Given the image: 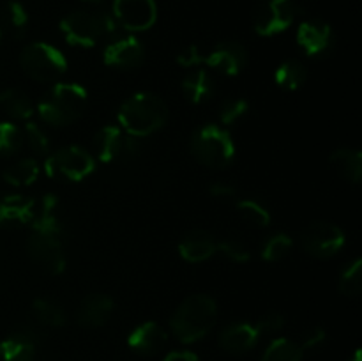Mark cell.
<instances>
[{"mask_svg":"<svg viewBox=\"0 0 362 361\" xmlns=\"http://www.w3.org/2000/svg\"><path fill=\"white\" fill-rule=\"evenodd\" d=\"M20 64L25 73L37 81H55L67 69L64 53L48 42H32L25 46L20 55Z\"/></svg>","mask_w":362,"mask_h":361,"instance_id":"cell-6","label":"cell"},{"mask_svg":"<svg viewBox=\"0 0 362 361\" xmlns=\"http://www.w3.org/2000/svg\"><path fill=\"white\" fill-rule=\"evenodd\" d=\"M237 212L243 219L255 227H267L271 223V212L257 200H250V198H243L237 202Z\"/></svg>","mask_w":362,"mask_h":361,"instance_id":"cell-31","label":"cell"},{"mask_svg":"<svg viewBox=\"0 0 362 361\" xmlns=\"http://www.w3.org/2000/svg\"><path fill=\"white\" fill-rule=\"evenodd\" d=\"M166 343V331L158 322H144L127 336V345L141 356L158 354Z\"/></svg>","mask_w":362,"mask_h":361,"instance_id":"cell-18","label":"cell"},{"mask_svg":"<svg viewBox=\"0 0 362 361\" xmlns=\"http://www.w3.org/2000/svg\"><path fill=\"white\" fill-rule=\"evenodd\" d=\"M257 329L260 335H271V333L281 331L283 326H285V319L279 314H267L257 322Z\"/></svg>","mask_w":362,"mask_h":361,"instance_id":"cell-39","label":"cell"},{"mask_svg":"<svg viewBox=\"0 0 362 361\" xmlns=\"http://www.w3.org/2000/svg\"><path fill=\"white\" fill-rule=\"evenodd\" d=\"M119 25L112 14L94 11H74L60 21V30L69 45L90 48L103 38L119 34Z\"/></svg>","mask_w":362,"mask_h":361,"instance_id":"cell-3","label":"cell"},{"mask_svg":"<svg viewBox=\"0 0 362 361\" xmlns=\"http://www.w3.org/2000/svg\"><path fill=\"white\" fill-rule=\"evenodd\" d=\"M274 80L285 91H297L306 84L308 71L299 60H286L276 69Z\"/></svg>","mask_w":362,"mask_h":361,"instance_id":"cell-26","label":"cell"},{"mask_svg":"<svg viewBox=\"0 0 362 361\" xmlns=\"http://www.w3.org/2000/svg\"><path fill=\"white\" fill-rule=\"evenodd\" d=\"M35 202L21 195H7L0 198V225H25L32 223Z\"/></svg>","mask_w":362,"mask_h":361,"instance_id":"cell-21","label":"cell"},{"mask_svg":"<svg viewBox=\"0 0 362 361\" xmlns=\"http://www.w3.org/2000/svg\"><path fill=\"white\" fill-rule=\"evenodd\" d=\"M216 319H218L216 301L205 294H193L186 297L173 311L170 328L179 342L193 343L204 338L214 328Z\"/></svg>","mask_w":362,"mask_h":361,"instance_id":"cell-1","label":"cell"},{"mask_svg":"<svg viewBox=\"0 0 362 361\" xmlns=\"http://www.w3.org/2000/svg\"><path fill=\"white\" fill-rule=\"evenodd\" d=\"M35 319L41 322L42 326H49V328H62L67 324V315L64 308L59 303L52 299H35L32 304Z\"/></svg>","mask_w":362,"mask_h":361,"instance_id":"cell-28","label":"cell"},{"mask_svg":"<svg viewBox=\"0 0 362 361\" xmlns=\"http://www.w3.org/2000/svg\"><path fill=\"white\" fill-rule=\"evenodd\" d=\"M145 57L144 45L140 39L131 34H115L108 39L103 52L105 64L120 69H131V67L140 66Z\"/></svg>","mask_w":362,"mask_h":361,"instance_id":"cell-13","label":"cell"},{"mask_svg":"<svg viewBox=\"0 0 362 361\" xmlns=\"http://www.w3.org/2000/svg\"><path fill=\"white\" fill-rule=\"evenodd\" d=\"M331 165L350 183H359L362 177V154L357 149H338L331 154Z\"/></svg>","mask_w":362,"mask_h":361,"instance_id":"cell-23","label":"cell"},{"mask_svg":"<svg viewBox=\"0 0 362 361\" xmlns=\"http://www.w3.org/2000/svg\"><path fill=\"white\" fill-rule=\"evenodd\" d=\"M4 180L11 186H28V184L34 183L39 177V165L35 159L25 158L16 161L14 165H11L9 168L4 170Z\"/></svg>","mask_w":362,"mask_h":361,"instance_id":"cell-27","label":"cell"},{"mask_svg":"<svg viewBox=\"0 0 362 361\" xmlns=\"http://www.w3.org/2000/svg\"><path fill=\"white\" fill-rule=\"evenodd\" d=\"M165 361H198V357L189 350H175V353H170Z\"/></svg>","mask_w":362,"mask_h":361,"instance_id":"cell-42","label":"cell"},{"mask_svg":"<svg viewBox=\"0 0 362 361\" xmlns=\"http://www.w3.org/2000/svg\"><path fill=\"white\" fill-rule=\"evenodd\" d=\"M218 241L205 230L187 232L179 243V253L187 262H204L216 253Z\"/></svg>","mask_w":362,"mask_h":361,"instance_id":"cell-20","label":"cell"},{"mask_svg":"<svg viewBox=\"0 0 362 361\" xmlns=\"http://www.w3.org/2000/svg\"><path fill=\"white\" fill-rule=\"evenodd\" d=\"M0 106L7 115L16 120H28L35 112L30 98L20 88H6L0 92Z\"/></svg>","mask_w":362,"mask_h":361,"instance_id":"cell-24","label":"cell"},{"mask_svg":"<svg viewBox=\"0 0 362 361\" xmlns=\"http://www.w3.org/2000/svg\"><path fill=\"white\" fill-rule=\"evenodd\" d=\"M345 232L338 225L329 222H315L304 230L303 246L311 257L329 258L334 257L345 246Z\"/></svg>","mask_w":362,"mask_h":361,"instance_id":"cell-9","label":"cell"},{"mask_svg":"<svg viewBox=\"0 0 362 361\" xmlns=\"http://www.w3.org/2000/svg\"><path fill=\"white\" fill-rule=\"evenodd\" d=\"M117 25L129 32H144L156 23L158 7L154 0H113Z\"/></svg>","mask_w":362,"mask_h":361,"instance_id":"cell-11","label":"cell"},{"mask_svg":"<svg viewBox=\"0 0 362 361\" xmlns=\"http://www.w3.org/2000/svg\"><path fill=\"white\" fill-rule=\"evenodd\" d=\"M216 253L225 255L228 260L235 262V264H244V262H247L251 258V253L246 244L237 239L219 241L218 248H216Z\"/></svg>","mask_w":362,"mask_h":361,"instance_id":"cell-37","label":"cell"},{"mask_svg":"<svg viewBox=\"0 0 362 361\" xmlns=\"http://www.w3.org/2000/svg\"><path fill=\"white\" fill-rule=\"evenodd\" d=\"M293 243L286 234H274L265 241L264 248H262V257L267 262H279L290 253Z\"/></svg>","mask_w":362,"mask_h":361,"instance_id":"cell-34","label":"cell"},{"mask_svg":"<svg viewBox=\"0 0 362 361\" xmlns=\"http://www.w3.org/2000/svg\"><path fill=\"white\" fill-rule=\"evenodd\" d=\"M297 42L310 57H320L331 52L334 46V32L324 21L308 20L299 25Z\"/></svg>","mask_w":362,"mask_h":361,"instance_id":"cell-15","label":"cell"},{"mask_svg":"<svg viewBox=\"0 0 362 361\" xmlns=\"http://www.w3.org/2000/svg\"><path fill=\"white\" fill-rule=\"evenodd\" d=\"M23 137L27 138L28 147H30L35 154L48 156L49 140H48V137H46L45 131L41 130V126H37L35 122H30V120H28V122L25 124Z\"/></svg>","mask_w":362,"mask_h":361,"instance_id":"cell-36","label":"cell"},{"mask_svg":"<svg viewBox=\"0 0 362 361\" xmlns=\"http://www.w3.org/2000/svg\"><path fill=\"white\" fill-rule=\"evenodd\" d=\"M27 250L32 260L49 275H60L66 269V257H64L59 237L32 232L27 241Z\"/></svg>","mask_w":362,"mask_h":361,"instance_id":"cell-12","label":"cell"},{"mask_svg":"<svg viewBox=\"0 0 362 361\" xmlns=\"http://www.w3.org/2000/svg\"><path fill=\"white\" fill-rule=\"evenodd\" d=\"M182 92L193 105H200L212 94L211 74L205 69H193L182 81Z\"/></svg>","mask_w":362,"mask_h":361,"instance_id":"cell-25","label":"cell"},{"mask_svg":"<svg viewBox=\"0 0 362 361\" xmlns=\"http://www.w3.org/2000/svg\"><path fill=\"white\" fill-rule=\"evenodd\" d=\"M177 62L184 67H198L205 64V53L198 46H187L177 55Z\"/></svg>","mask_w":362,"mask_h":361,"instance_id":"cell-38","label":"cell"},{"mask_svg":"<svg viewBox=\"0 0 362 361\" xmlns=\"http://www.w3.org/2000/svg\"><path fill=\"white\" fill-rule=\"evenodd\" d=\"M23 145V131L13 122H0V156H13Z\"/></svg>","mask_w":362,"mask_h":361,"instance_id":"cell-33","label":"cell"},{"mask_svg":"<svg viewBox=\"0 0 362 361\" xmlns=\"http://www.w3.org/2000/svg\"><path fill=\"white\" fill-rule=\"evenodd\" d=\"M325 342V331L322 328H311L308 329L306 333L303 335V340H300V349L308 350V349H315V347L322 345Z\"/></svg>","mask_w":362,"mask_h":361,"instance_id":"cell-40","label":"cell"},{"mask_svg":"<svg viewBox=\"0 0 362 361\" xmlns=\"http://www.w3.org/2000/svg\"><path fill=\"white\" fill-rule=\"evenodd\" d=\"M87 91L78 84H57L37 105V113L52 126H69L81 115Z\"/></svg>","mask_w":362,"mask_h":361,"instance_id":"cell-4","label":"cell"},{"mask_svg":"<svg viewBox=\"0 0 362 361\" xmlns=\"http://www.w3.org/2000/svg\"><path fill=\"white\" fill-rule=\"evenodd\" d=\"M209 191H211V195L214 198H232L233 195H235V188L232 186V184L228 183H214L211 184V188H209Z\"/></svg>","mask_w":362,"mask_h":361,"instance_id":"cell-41","label":"cell"},{"mask_svg":"<svg viewBox=\"0 0 362 361\" xmlns=\"http://www.w3.org/2000/svg\"><path fill=\"white\" fill-rule=\"evenodd\" d=\"M39 335L35 329L23 326L11 333L0 343V356L4 361H34L37 350Z\"/></svg>","mask_w":362,"mask_h":361,"instance_id":"cell-16","label":"cell"},{"mask_svg":"<svg viewBox=\"0 0 362 361\" xmlns=\"http://www.w3.org/2000/svg\"><path fill=\"white\" fill-rule=\"evenodd\" d=\"M140 138L122 133L117 126H105L94 137V151L101 161H115L120 158H129L140 152Z\"/></svg>","mask_w":362,"mask_h":361,"instance_id":"cell-10","label":"cell"},{"mask_svg":"<svg viewBox=\"0 0 362 361\" xmlns=\"http://www.w3.org/2000/svg\"><path fill=\"white\" fill-rule=\"evenodd\" d=\"M247 62V52L240 42L223 41L216 45L211 52L205 53V64L223 74L235 76L244 69Z\"/></svg>","mask_w":362,"mask_h":361,"instance_id":"cell-14","label":"cell"},{"mask_svg":"<svg viewBox=\"0 0 362 361\" xmlns=\"http://www.w3.org/2000/svg\"><path fill=\"white\" fill-rule=\"evenodd\" d=\"M32 229H34V232L48 234V236L55 237H59L64 232L62 222H60L59 216V200H57L55 195H46L39 202V211L34 212Z\"/></svg>","mask_w":362,"mask_h":361,"instance_id":"cell-22","label":"cell"},{"mask_svg":"<svg viewBox=\"0 0 362 361\" xmlns=\"http://www.w3.org/2000/svg\"><path fill=\"white\" fill-rule=\"evenodd\" d=\"M2 20L4 23L7 25V28H9L16 38L23 35L25 30H27V25H28L27 9L23 7V4L16 2V0H11V2H7L6 6H4Z\"/></svg>","mask_w":362,"mask_h":361,"instance_id":"cell-30","label":"cell"},{"mask_svg":"<svg viewBox=\"0 0 362 361\" xmlns=\"http://www.w3.org/2000/svg\"><path fill=\"white\" fill-rule=\"evenodd\" d=\"M339 290L345 296L356 297L362 290V260L356 258L339 276Z\"/></svg>","mask_w":362,"mask_h":361,"instance_id":"cell-32","label":"cell"},{"mask_svg":"<svg viewBox=\"0 0 362 361\" xmlns=\"http://www.w3.org/2000/svg\"><path fill=\"white\" fill-rule=\"evenodd\" d=\"M191 152L209 168H226L235 158V145L225 127L205 124L191 138Z\"/></svg>","mask_w":362,"mask_h":361,"instance_id":"cell-5","label":"cell"},{"mask_svg":"<svg viewBox=\"0 0 362 361\" xmlns=\"http://www.w3.org/2000/svg\"><path fill=\"white\" fill-rule=\"evenodd\" d=\"M94 158L90 152L78 145H69L46 156L45 170L49 177H66L69 180H81L94 172Z\"/></svg>","mask_w":362,"mask_h":361,"instance_id":"cell-7","label":"cell"},{"mask_svg":"<svg viewBox=\"0 0 362 361\" xmlns=\"http://www.w3.org/2000/svg\"><path fill=\"white\" fill-rule=\"evenodd\" d=\"M304 350L297 342L288 338H278L265 349L262 361H303Z\"/></svg>","mask_w":362,"mask_h":361,"instance_id":"cell-29","label":"cell"},{"mask_svg":"<svg viewBox=\"0 0 362 361\" xmlns=\"http://www.w3.org/2000/svg\"><path fill=\"white\" fill-rule=\"evenodd\" d=\"M168 117V108L159 96L136 92L119 108V124L131 137H147L158 131Z\"/></svg>","mask_w":362,"mask_h":361,"instance_id":"cell-2","label":"cell"},{"mask_svg":"<svg viewBox=\"0 0 362 361\" xmlns=\"http://www.w3.org/2000/svg\"><path fill=\"white\" fill-rule=\"evenodd\" d=\"M247 112H250V103L244 98L225 99L219 106V120L225 126H232L237 120L243 119Z\"/></svg>","mask_w":362,"mask_h":361,"instance_id":"cell-35","label":"cell"},{"mask_svg":"<svg viewBox=\"0 0 362 361\" xmlns=\"http://www.w3.org/2000/svg\"><path fill=\"white\" fill-rule=\"evenodd\" d=\"M113 314L112 297L105 294H90L85 297L78 308V322L85 328H101L110 321Z\"/></svg>","mask_w":362,"mask_h":361,"instance_id":"cell-19","label":"cell"},{"mask_svg":"<svg viewBox=\"0 0 362 361\" xmlns=\"http://www.w3.org/2000/svg\"><path fill=\"white\" fill-rule=\"evenodd\" d=\"M296 20V4L292 0H262L253 14V28L258 35L271 38L281 34Z\"/></svg>","mask_w":362,"mask_h":361,"instance_id":"cell-8","label":"cell"},{"mask_svg":"<svg viewBox=\"0 0 362 361\" xmlns=\"http://www.w3.org/2000/svg\"><path fill=\"white\" fill-rule=\"evenodd\" d=\"M83 2H88V4H101V2H105V0H83Z\"/></svg>","mask_w":362,"mask_h":361,"instance_id":"cell-44","label":"cell"},{"mask_svg":"<svg viewBox=\"0 0 362 361\" xmlns=\"http://www.w3.org/2000/svg\"><path fill=\"white\" fill-rule=\"evenodd\" d=\"M0 38H2V32H0Z\"/></svg>","mask_w":362,"mask_h":361,"instance_id":"cell-45","label":"cell"},{"mask_svg":"<svg viewBox=\"0 0 362 361\" xmlns=\"http://www.w3.org/2000/svg\"><path fill=\"white\" fill-rule=\"evenodd\" d=\"M349 361H362V357H361V350L359 349H357L356 350V353H354V356L352 357H350V360Z\"/></svg>","mask_w":362,"mask_h":361,"instance_id":"cell-43","label":"cell"},{"mask_svg":"<svg viewBox=\"0 0 362 361\" xmlns=\"http://www.w3.org/2000/svg\"><path fill=\"white\" fill-rule=\"evenodd\" d=\"M260 333L257 326L250 322H237L230 324L219 333V345L230 354H244L257 345Z\"/></svg>","mask_w":362,"mask_h":361,"instance_id":"cell-17","label":"cell"}]
</instances>
